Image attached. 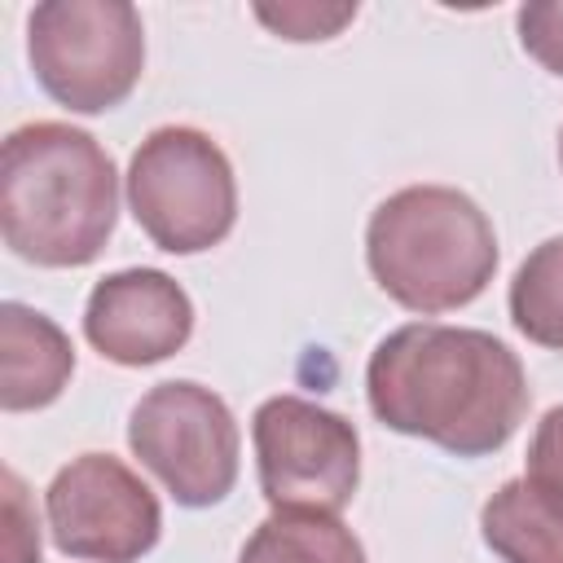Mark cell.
Segmentation results:
<instances>
[{
	"label": "cell",
	"mask_w": 563,
	"mask_h": 563,
	"mask_svg": "<svg viewBox=\"0 0 563 563\" xmlns=\"http://www.w3.org/2000/svg\"><path fill=\"white\" fill-rule=\"evenodd\" d=\"M35 84L70 114H106L145 70V26L128 0H44L26 13Z\"/></svg>",
	"instance_id": "5"
},
{
	"label": "cell",
	"mask_w": 563,
	"mask_h": 563,
	"mask_svg": "<svg viewBox=\"0 0 563 563\" xmlns=\"http://www.w3.org/2000/svg\"><path fill=\"white\" fill-rule=\"evenodd\" d=\"M128 449L189 510L224 501L238 484L242 435L233 409L194 378H167L132 405Z\"/></svg>",
	"instance_id": "6"
},
{
	"label": "cell",
	"mask_w": 563,
	"mask_h": 563,
	"mask_svg": "<svg viewBox=\"0 0 563 563\" xmlns=\"http://www.w3.org/2000/svg\"><path fill=\"white\" fill-rule=\"evenodd\" d=\"M365 396L383 427L453 457H484L519 431L528 374L488 330L409 321L369 352Z\"/></svg>",
	"instance_id": "1"
},
{
	"label": "cell",
	"mask_w": 563,
	"mask_h": 563,
	"mask_svg": "<svg viewBox=\"0 0 563 563\" xmlns=\"http://www.w3.org/2000/svg\"><path fill=\"white\" fill-rule=\"evenodd\" d=\"M260 493L282 515H339L361 484L356 427L303 396H268L251 418Z\"/></svg>",
	"instance_id": "7"
},
{
	"label": "cell",
	"mask_w": 563,
	"mask_h": 563,
	"mask_svg": "<svg viewBox=\"0 0 563 563\" xmlns=\"http://www.w3.org/2000/svg\"><path fill=\"white\" fill-rule=\"evenodd\" d=\"M123 180L132 220L167 255L211 251L238 224L233 163L202 128H154L132 150Z\"/></svg>",
	"instance_id": "4"
},
{
	"label": "cell",
	"mask_w": 563,
	"mask_h": 563,
	"mask_svg": "<svg viewBox=\"0 0 563 563\" xmlns=\"http://www.w3.org/2000/svg\"><path fill=\"white\" fill-rule=\"evenodd\" d=\"M523 479L532 488H541L550 501L563 506V405L545 409L537 431H532V444H528V471Z\"/></svg>",
	"instance_id": "16"
},
{
	"label": "cell",
	"mask_w": 563,
	"mask_h": 563,
	"mask_svg": "<svg viewBox=\"0 0 563 563\" xmlns=\"http://www.w3.org/2000/svg\"><path fill=\"white\" fill-rule=\"evenodd\" d=\"M238 563H365L361 537L339 515L273 510L238 550Z\"/></svg>",
	"instance_id": "12"
},
{
	"label": "cell",
	"mask_w": 563,
	"mask_h": 563,
	"mask_svg": "<svg viewBox=\"0 0 563 563\" xmlns=\"http://www.w3.org/2000/svg\"><path fill=\"white\" fill-rule=\"evenodd\" d=\"M119 220V172L84 128L35 119L0 150V233L4 246L40 268L92 264Z\"/></svg>",
	"instance_id": "2"
},
{
	"label": "cell",
	"mask_w": 563,
	"mask_h": 563,
	"mask_svg": "<svg viewBox=\"0 0 563 563\" xmlns=\"http://www.w3.org/2000/svg\"><path fill=\"white\" fill-rule=\"evenodd\" d=\"M4 515H9L4 563H40V528L26 515V488H22L18 471H4Z\"/></svg>",
	"instance_id": "17"
},
{
	"label": "cell",
	"mask_w": 563,
	"mask_h": 563,
	"mask_svg": "<svg viewBox=\"0 0 563 563\" xmlns=\"http://www.w3.org/2000/svg\"><path fill=\"white\" fill-rule=\"evenodd\" d=\"M559 167H563V132H559Z\"/></svg>",
	"instance_id": "18"
},
{
	"label": "cell",
	"mask_w": 563,
	"mask_h": 563,
	"mask_svg": "<svg viewBox=\"0 0 563 563\" xmlns=\"http://www.w3.org/2000/svg\"><path fill=\"white\" fill-rule=\"evenodd\" d=\"M75 374L70 334L18 299L0 303V409L26 413L53 405Z\"/></svg>",
	"instance_id": "10"
},
{
	"label": "cell",
	"mask_w": 563,
	"mask_h": 563,
	"mask_svg": "<svg viewBox=\"0 0 563 563\" xmlns=\"http://www.w3.org/2000/svg\"><path fill=\"white\" fill-rule=\"evenodd\" d=\"M44 515L53 545L88 563H141L163 537L158 497L114 453L70 457L44 493Z\"/></svg>",
	"instance_id": "8"
},
{
	"label": "cell",
	"mask_w": 563,
	"mask_h": 563,
	"mask_svg": "<svg viewBox=\"0 0 563 563\" xmlns=\"http://www.w3.org/2000/svg\"><path fill=\"white\" fill-rule=\"evenodd\" d=\"M255 18L290 40V44H312V40H334L352 18L356 4H312V0H295V4H255Z\"/></svg>",
	"instance_id": "14"
},
{
	"label": "cell",
	"mask_w": 563,
	"mask_h": 563,
	"mask_svg": "<svg viewBox=\"0 0 563 563\" xmlns=\"http://www.w3.org/2000/svg\"><path fill=\"white\" fill-rule=\"evenodd\" d=\"M479 532L501 563H563V506L523 475L506 479L484 501Z\"/></svg>",
	"instance_id": "11"
},
{
	"label": "cell",
	"mask_w": 563,
	"mask_h": 563,
	"mask_svg": "<svg viewBox=\"0 0 563 563\" xmlns=\"http://www.w3.org/2000/svg\"><path fill=\"white\" fill-rule=\"evenodd\" d=\"M510 321L523 339L563 352V233L545 238L510 282Z\"/></svg>",
	"instance_id": "13"
},
{
	"label": "cell",
	"mask_w": 563,
	"mask_h": 563,
	"mask_svg": "<svg viewBox=\"0 0 563 563\" xmlns=\"http://www.w3.org/2000/svg\"><path fill=\"white\" fill-rule=\"evenodd\" d=\"M519 44L550 75H563V0H532L515 13Z\"/></svg>",
	"instance_id": "15"
},
{
	"label": "cell",
	"mask_w": 563,
	"mask_h": 563,
	"mask_svg": "<svg viewBox=\"0 0 563 563\" xmlns=\"http://www.w3.org/2000/svg\"><path fill=\"white\" fill-rule=\"evenodd\" d=\"M194 334V299L163 268L106 273L84 303V339L114 365L141 369L176 356Z\"/></svg>",
	"instance_id": "9"
},
{
	"label": "cell",
	"mask_w": 563,
	"mask_h": 563,
	"mask_svg": "<svg viewBox=\"0 0 563 563\" xmlns=\"http://www.w3.org/2000/svg\"><path fill=\"white\" fill-rule=\"evenodd\" d=\"M365 264L387 299L435 317L479 299L497 273V233L479 202L453 185H409L365 224Z\"/></svg>",
	"instance_id": "3"
}]
</instances>
